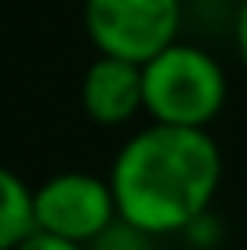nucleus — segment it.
Returning a JSON list of instances; mask_svg holds the SVG:
<instances>
[{
	"mask_svg": "<svg viewBox=\"0 0 247 250\" xmlns=\"http://www.w3.org/2000/svg\"><path fill=\"white\" fill-rule=\"evenodd\" d=\"M222 185V152L207 131L149 124L120 145L109 188L116 218L146 236H175L211 210Z\"/></svg>",
	"mask_w": 247,
	"mask_h": 250,
	"instance_id": "1",
	"label": "nucleus"
},
{
	"mask_svg": "<svg viewBox=\"0 0 247 250\" xmlns=\"http://www.w3.org/2000/svg\"><path fill=\"white\" fill-rule=\"evenodd\" d=\"M142 98L153 124L207 131L225 109L229 80L211 51L175 40L142 65Z\"/></svg>",
	"mask_w": 247,
	"mask_h": 250,
	"instance_id": "2",
	"label": "nucleus"
},
{
	"mask_svg": "<svg viewBox=\"0 0 247 250\" xmlns=\"http://www.w3.org/2000/svg\"><path fill=\"white\" fill-rule=\"evenodd\" d=\"M84 33L98 55L146 65L182 33V0H84Z\"/></svg>",
	"mask_w": 247,
	"mask_h": 250,
	"instance_id": "3",
	"label": "nucleus"
},
{
	"mask_svg": "<svg viewBox=\"0 0 247 250\" xmlns=\"http://www.w3.org/2000/svg\"><path fill=\"white\" fill-rule=\"evenodd\" d=\"M37 232L88 247L116 221V200L109 178L88 170H58L33 188Z\"/></svg>",
	"mask_w": 247,
	"mask_h": 250,
	"instance_id": "4",
	"label": "nucleus"
},
{
	"mask_svg": "<svg viewBox=\"0 0 247 250\" xmlns=\"http://www.w3.org/2000/svg\"><path fill=\"white\" fill-rule=\"evenodd\" d=\"M80 109L98 127H124L146 113L142 98V65L95 55V62L80 76Z\"/></svg>",
	"mask_w": 247,
	"mask_h": 250,
	"instance_id": "5",
	"label": "nucleus"
},
{
	"mask_svg": "<svg viewBox=\"0 0 247 250\" xmlns=\"http://www.w3.org/2000/svg\"><path fill=\"white\" fill-rule=\"evenodd\" d=\"M37 232L33 218V188L22 174L0 163V250H15Z\"/></svg>",
	"mask_w": 247,
	"mask_h": 250,
	"instance_id": "6",
	"label": "nucleus"
},
{
	"mask_svg": "<svg viewBox=\"0 0 247 250\" xmlns=\"http://www.w3.org/2000/svg\"><path fill=\"white\" fill-rule=\"evenodd\" d=\"M153 243H157L153 236H146V232L131 229L127 221L116 218L113 225H109V229L95 239V243H88L84 250H153Z\"/></svg>",
	"mask_w": 247,
	"mask_h": 250,
	"instance_id": "7",
	"label": "nucleus"
},
{
	"mask_svg": "<svg viewBox=\"0 0 247 250\" xmlns=\"http://www.w3.org/2000/svg\"><path fill=\"white\" fill-rule=\"evenodd\" d=\"M15 250H84V247L66 243V239H58V236H47V232H33V236L22 239Z\"/></svg>",
	"mask_w": 247,
	"mask_h": 250,
	"instance_id": "8",
	"label": "nucleus"
},
{
	"mask_svg": "<svg viewBox=\"0 0 247 250\" xmlns=\"http://www.w3.org/2000/svg\"><path fill=\"white\" fill-rule=\"evenodd\" d=\"M233 40H236V55L247 69V0H240L236 7V22H233Z\"/></svg>",
	"mask_w": 247,
	"mask_h": 250,
	"instance_id": "9",
	"label": "nucleus"
}]
</instances>
